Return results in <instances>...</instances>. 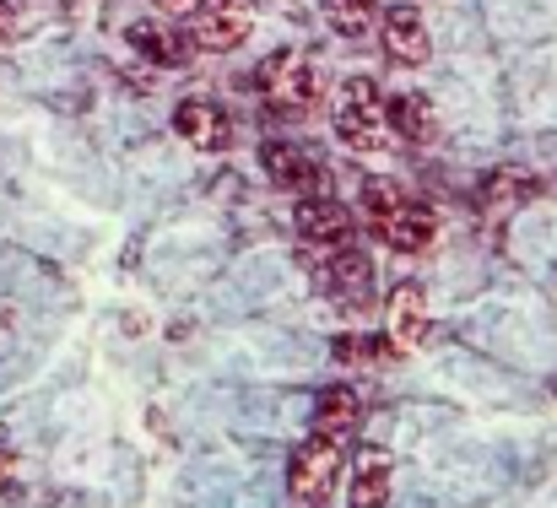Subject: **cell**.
Listing matches in <instances>:
<instances>
[{"instance_id":"44dd1931","label":"cell","mask_w":557,"mask_h":508,"mask_svg":"<svg viewBox=\"0 0 557 508\" xmlns=\"http://www.w3.org/2000/svg\"><path fill=\"white\" fill-rule=\"evenodd\" d=\"M169 5H180V11H200V5H211V0H169Z\"/></svg>"},{"instance_id":"8992f818","label":"cell","mask_w":557,"mask_h":508,"mask_svg":"<svg viewBox=\"0 0 557 508\" xmlns=\"http://www.w3.org/2000/svg\"><path fill=\"white\" fill-rule=\"evenodd\" d=\"M433 331V320H428V298H422V287L417 282H400L395 293H389V303H384V336L395 351H417L422 340Z\"/></svg>"},{"instance_id":"7c38bea8","label":"cell","mask_w":557,"mask_h":508,"mask_svg":"<svg viewBox=\"0 0 557 508\" xmlns=\"http://www.w3.org/2000/svg\"><path fill=\"white\" fill-rule=\"evenodd\" d=\"M358 428H363V400H358L347 384H336V389H325V395L314 400V428H309V433H320V438H331V444H347Z\"/></svg>"},{"instance_id":"9a60e30c","label":"cell","mask_w":557,"mask_h":508,"mask_svg":"<svg viewBox=\"0 0 557 508\" xmlns=\"http://www.w3.org/2000/svg\"><path fill=\"white\" fill-rule=\"evenodd\" d=\"M384 120H389V131H395V141H428L433 136V114H428V98H417V92H395V98H384Z\"/></svg>"},{"instance_id":"5bb4252c","label":"cell","mask_w":557,"mask_h":508,"mask_svg":"<svg viewBox=\"0 0 557 508\" xmlns=\"http://www.w3.org/2000/svg\"><path fill=\"white\" fill-rule=\"evenodd\" d=\"M352 508H384L389 504V455L379 449H363L358 466H352Z\"/></svg>"},{"instance_id":"5b68a950","label":"cell","mask_w":557,"mask_h":508,"mask_svg":"<svg viewBox=\"0 0 557 508\" xmlns=\"http://www.w3.org/2000/svg\"><path fill=\"white\" fill-rule=\"evenodd\" d=\"M373 233H379L395 255H422V249H433V238H438V211L400 195L384 216H373Z\"/></svg>"},{"instance_id":"8fae6325","label":"cell","mask_w":557,"mask_h":508,"mask_svg":"<svg viewBox=\"0 0 557 508\" xmlns=\"http://www.w3.org/2000/svg\"><path fill=\"white\" fill-rule=\"evenodd\" d=\"M244 38H249V16H244V11H233V5H222V0L200 5V11H195V22H189V44H195V49H206V54L238 49Z\"/></svg>"},{"instance_id":"2e32d148","label":"cell","mask_w":557,"mask_h":508,"mask_svg":"<svg viewBox=\"0 0 557 508\" xmlns=\"http://www.w3.org/2000/svg\"><path fill=\"white\" fill-rule=\"evenodd\" d=\"M536 189H542V178H536V173L504 169V173H493V178H482V206H487V211H504V206L531 200Z\"/></svg>"},{"instance_id":"277c9868","label":"cell","mask_w":557,"mask_h":508,"mask_svg":"<svg viewBox=\"0 0 557 508\" xmlns=\"http://www.w3.org/2000/svg\"><path fill=\"white\" fill-rule=\"evenodd\" d=\"M293 222H298V238L314 244V249H347L352 244V211L336 200V195H298L293 206Z\"/></svg>"},{"instance_id":"4fadbf2b","label":"cell","mask_w":557,"mask_h":508,"mask_svg":"<svg viewBox=\"0 0 557 508\" xmlns=\"http://www.w3.org/2000/svg\"><path fill=\"white\" fill-rule=\"evenodd\" d=\"M369 255H358L352 244L347 249H331V265H325V287L336 293V298H347V303H363L369 298Z\"/></svg>"},{"instance_id":"9c48e42d","label":"cell","mask_w":557,"mask_h":508,"mask_svg":"<svg viewBox=\"0 0 557 508\" xmlns=\"http://www.w3.org/2000/svg\"><path fill=\"white\" fill-rule=\"evenodd\" d=\"M260 169H265V178H271L276 189H287V195H314V189H320V163H314L304 147H293V141H265V147H260Z\"/></svg>"},{"instance_id":"3957f363","label":"cell","mask_w":557,"mask_h":508,"mask_svg":"<svg viewBox=\"0 0 557 508\" xmlns=\"http://www.w3.org/2000/svg\"><path fill=\"white\" fill-rule=\"evenodd\" d=\"M342 444H331V438H320V433H309L298 449H293V460H287V487H293V498L309 508L331 504V493H336V476H342Z\"/></svg>"},{"instance_id":"e0dca14e","label":"cell","mask_w":557,"mask_h":508,"mask_svg":"<svg viewBox=\"0 0 557 508\" xmlns=\"http://www.w3.org/2000/svg\"><path fill=\"white\" fill-rule=\"evenodd\" d=\"M325 22H331L342 38H369L373 5L369 0H325Z\"/></svg>"},{"instance_id":"30bf717a","label":"cell","mask_w":557,"mask_h":508,"mask_svg":"<svg viewBox=\"0 0 557 508\" xmlns=\"http://www.w3.org/2000/svg\"><path fill=\"white\" fill-rule=\"evenodd\" d=\"M379 33H384V49H389V60L395 65H422L428 60V22H422V11L417 5H389L384 16H379Z\"/></svg>"},{"instance_id":"6da1fadb","label":"cell","mask_w":557,"mask_h":508,"mask_svg":"<svg viewBox=\"0 0 557 508\" xmlns=\"http://www.w3.org/2000/svg\"><path fill=\"white\" fill-rule=\"evenodd\" d=\"M336 141L363 152V158H384L395 147V131L384 120V103H379V87L369 76L347 82L342 87V109H336Z\"/></svg>"},{"instance_id":"ba28073f","label":"cell","mask_w":557,"mask_h":508,"mask_svg":"<svg viewBox=\"0 0 557 508\" xmlns=\"http://www.w3.org/2000/svg\"><path fill=\"white\" fill-rule=\"evenodd\" d=\"M125 38H131V49H141L147 65H158V71H185L189 54H195V44H189L174 22H152V16H147V22H131Z\"/></svg>"},{"instance_id":"7a4b0ae2","label":"cell","mask_w":557,"mask_h":508,"mask_svg":"<svg viewBox=\"0 0 557 508\" xmlns=\"http://www.w3.org/2000/svg\"><path fill=\"white\" fill-rule=\"evenodd\" d=\"M260 92H265V103L276 109V114H309L314 103H320V71L304 60V54H293V49H276L265 65H260Z\"/></svg>"},{"instance_id":"ffe728a7","label":"cell","mask_w":557,"mask_h":508,"mask_svg":"<svg viewBox=\"0 0 557 508\" xmlns=\"http://www.w3.org/2000/svg\"><path fill=\"white\" fill-rule=\"evenodd\" d=\"M5 482H11V455L0 449V487H5Z\"/></svg>"},{"instance_id":"d6986e66","label":"cell","mask_w":557,"mask_h":508,"mask_svg":"<svg viewBox=\"0 0 557 508\" xmlns=\"http://www.w3.org/2000/svg\"><path fill=\"white\" fill-rule=\"evenodd\" d=\"M27 11H33V5H22V0H0V38L22 33V27H27Z\"/></svg>"},{"instance_id":"52a82bcc","label":"cell","mask_w":557,"mask_h":508,"mask_svg":"<svg viewBox=\"0 0 557 508\" xmlns=\"http://www.w3.org/2000/svg\"><path fill=\"white\" fill-rule=\"evenodd\" d=\"M174 131H180V141L195 147V152H227V147H233V120H227L211 98H185V103L174 109Z\"/></svg>"},{"instance_id":"ac0fdd59","label":"cell","mask_w":557,"mask_h":508,"mask_svg":"<svg viewBox=\"0 0 557 508\" xmlns=\"http://www.w3.org/2000/svg\"><path fill=\"white\" fill-rule=\"evenodd\" d=\"M384 357H389V351L369 336H342L336 340V362H373V368H379Z\"/></svg>"}]
</instances>
